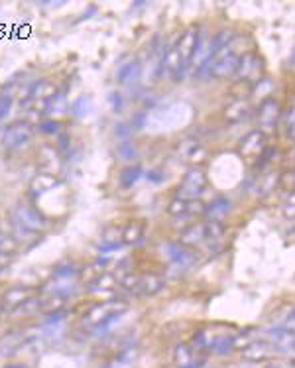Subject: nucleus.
Here are the masks:
<instances>
[{
    "mask_svg": "<svg viewBox=\"0 0 295 368\" xmlns=\"http://www.w3.org/2000/svg\"><path fill=\"white\" fill-rule=\"evenodd\" d=\"M280 325H282L285 331H289V333H294L295 335V307L289 309V314L283 317V321L280 323Z\"/></svg>",
    "mask_w": 295,
    "mask_h": 368,
    "instance_id": "obj_42",
    "label": "nucleus"
},
{
    "mask_svg": "<svg viewBox=\"0 0 295 368\" xmlns=\"http://www.w3.org/2000/svg\"><path fill=\"white\" fill-rule=\"evenodd\" d=\"M57 85L52 79H38L36 83L30 85V96L32 101H38V103H50L55 95H57Z\"/></svg>",
    "mask_w": 295,
    "mask_h": 368,
    "instance_id": "obj_19",
    "label": "nucleus"
},
{
    "mask_svg": "<svg viewBox=\"0 0 295 368\" xmlns=\"http://www.w3.org/2000/svg\"><path fill=\"white\" fill-rule=\"evenodd\" d=\"M119 286V278L116 276H112L110 272H103L96 280H94L93 284H89V292L91 294H101V292H114Z\"/></svg>",
    "mask_w": 295,
    "mask_h": 368,
    "instance_id": "obj_28",
    "label": "nucleus"
},
{
    "mask_svg": "<svg viewBox=\"0 0 295 368\" xmlns=\"http://www.w3.org/2000/svg\"><path fill=\"white\" fill-rule=\"evenodd\" d=\"M280 178H282V174H278V172H269V174L264 176V178L258 179L256 190L260 191L262 195H268L269 191H274V187L280 185Z\"/></svg>",
    "mask_w": 295,
    "mask_h": 368,
    "instance_id": "obj_32",
    "label": "nucleus"
},
{
    "mask_svg": "<svg viewBox=\"0 0 295 368\" xmlns=\"http://www.w3.org/2000/svg\"><path fill=\"white\" fill-rule=\"evenodd\" d=\"M266 142H268V136L262 130H258V128L250 130L238 144V154H241L242 160L248 162V164H256L260 160V156L268 148Z\"/></svg>",
    "mask_w": 295,
    "mask_h": 368,
    "instance_id": "obj_9",
    "label": "nucleus"
},
{
    "mask_svg": "<svg viewBox=\"0 0 295 368\" xmlns=\"http://www.w3.org/2000/svg\"><path fill=\"white\" fill-rule=\"evenodd\" d=\"M52 276L55 280H79L81 268L73 260H61V262L55 264Z\"/></svg>",
    "mask_w": 295,
    "mask_h": 368,
    "instance_id": "obj_27",
    "label": "nucleus"
},
{
    "mask_svg": "<svg viewBox=\"0 0 295 368\" xmlns=\"http://www.w3.org/2000/svg\"><path fill=\"white\" fill-rule=\"evenodd\" d=\"M132 132H134V124L132 123L114 124V138L121 140V142H128L132 138Z\"/></svg>",
    "mask_w": 295,
    "mask_h": 368,
    "instance_id": "obj_38",
    "label": "nucleus"
},
{
    "mask_svg": "<svg viewBox=\"0 0 295 368\" xmlns=\"http://www.w3.org/2000/svg\"><path fill=\"white\" fill-rule=\"evenodd\" d=\"M38 164L45 165L41 172H48V165H54L57 170L59 167V152L55 150L54 146H50V144H43L38 150Z\"/></svg>",
    "mask_w": 295,
    "mask_h": 368,
    "instance_id": "obj_30",
    "label": "nucleus"
},
{
    "mask_svg": "<svg viewBox=\"0 0 295 368\" xmlns=\"http://www.w3.org/2000/svg\"><path fill=\"white\" fill-rule=\"evenodd\" d=\"M282 130L283 136L287 138L289 142H295V96L292 99L289 107L285 112H282Z\"/></svg>",
    "mask_w": 295,
    "mask_h": 368,
    "instance_id": "obj_29",
    "label": "nucleus"
},
{
    "mask_svg": "<svg viewBox=\"0 0 295 368\" xmlns=\"http://www.w3.org/2000/svg\"><path fill=\"white\" fill-rule=\"evenodd\" d=\"M128 309V305L124 301H99V303H93L87 314L83 315V325L89 329L99 327L101 323L108 321L110 317L114 315H124Z\"/></svg>",
    "mask_w": 295,
    "mask_h": 368,
    "instance_id": "obj_5",
    "label": "nucleus"
},
{
    "mask_svg": "<svg viewBox=\"0 0 295 368\" xmlns=\"http://www.w3.org/2000/svg\"><path fill=\"white\" fill-rule=\"evenodd\" d=\"M41 311V298L40 296H32L30 300L24 301L18 309H14V317H32V315L40 314Z\"/></svg>",
    "mask_w": 295,
    "mask_h": 368,
    "instance_id": "obj_31",
    "label": "nucleus"
},
{
    "mask_svg": "<svg viewBox=\"0 0 295 368\" xmlns=\"http://www.w3.org/2000/svg\"><path fill=\"white\" fill-rule=\"evenodd\" d=\"M140 75H142V63L136 57H132V59H126L124 63L119 65L116 73H114V79L122 87H128V85L138 81Z\"/></svg>",
    "mask_w": 295,
    "mask_h": 368,
    "instance_id": "obj_15",
    "label": "nucleus"
},
{
    "mask_svg": "<svg viewBox=\"0 0 295 368\" xmlns=\"http://www.w3.org/2000/svg\"><path fill=\"white\" fill-rule=\"evenodd\" d=\"M36 136V126L30 121H16L8 124L0 134V146L6 152L22 150Z\"/></svg>",
    "mask_w": 295,
    "mask_h": 368,
    "instance_id": "obj_2",
    "label": "nucleus"
},
{
    "mask_svg": "<svg viewBox=\"0 0 295 368\" xmlns=\"http://www.w3.org/2000/svg\"><path fill=\"white\" fill-rule=\"evenodd\" d=\"M276 353L274 345L268 339H254L250 345H246L241 351V356L248 362H266Z\"/></svg>",
    "mask_w": 295,
    "mask_h": 368,
    "instance_id": "obj_11",
    "label": "nucleus"
},
{
    "mask_svg": "<svg viewBox=\"0 0 295 368\" xmlns=\"http://www.w3.org/2000/svg\"><path fill=\"white\" fill-rule=\"evenodd\" d=\"M59 185H61V181H59V178H57L55 174H50V172H38V174L34 176V179L30 181L28 195H30V199L41 197V195L54 191L55 187H59Z\"/></svg>",
    "mask_w": 295,
    "mask_h": 368,
    "instance_id": "obj_13",
    "label": "nucleus"
},
{
    "mask_svg": "<svg viewBox=\"0 0 295 368\" xmlns=\"http://www.w3.org/2000/svg\"><path fill=\"white\" fill-rule=\"evenodd\" d=\"M272 89H274V81H272L269 77H262L260 81L252 85V93H250V96H252V99L258 96L260 101H264V99L272 96L269 95V93H272Z\"/></svg>",
    "mask_w": 295,
    "mask_h": 368,
    "instance_id": "obj_35",
    "label": "nucleus"
},
{
    "mask_svg": "<svg viewBox=\"0 0 295 368\" xmlns=\"http://www.w3.org/2000/svg\"><path fill=\"white\" fill-rule=\"evenodd\" d=\"M283 217L285 218H295V193H289V199L283 207Z\"/></svg>",
    "mask_w": 295,
    "mask_h": 368,
    "instance_id": "obj_43",
    "label": "nucleus"
},
{
    "mask_svg": "<svg viewBox=\"0 0 295 368\" xmlns=\"http://www.w3.org/2000/svg\"><path fill=\"white\" fill-rule=\"evenodd\" d=\"M89 110H91V99H89V96H79V99L71 105V112H73L77 119L85 116Z\"/></svg>",
    "mask_w": 295,
    "mask_h": 368,
    "instance_id": "obj_39",
    "label": "nucleus"
},
{
    "mask_svg": "<svg viewBox=\"0 0 295 368\" xmlns=\"http://www.w3.org/2000/svg\"><path fill=\"white\" fill-rule=\"evenodd\" d=\"M36 130H38L40 134H45V136H59V134L63 132V123L57 121V119H45V121H41V123L36 126Z\"/></svg>",
    "mask_w": 295,
    "mask_h": 368,
    "instance_id": "obj_33",
    "label": "nucleus"
},
{
    "mask_svg": "<svg viewBox=\"0 0 295 368\" xmlns=\"http://www.w3.org/2000/svg\"><path fill=\"white\" fill-rule=\"evenodd\" d=\"M207 183H209L207 172L201 165H193L181 179L179 187L175 191V197L181 201H199L203 191L207 190Z\"/></svg>",
    "mask_w": 295,
    "mask_h": 368,
    "instance_id": "obj_3",
    "label": "nucleus"
},
{
    "mask_svg": "<svg viewBox=\"0 0 295 368\" xmlns=\"http://www.w3.org/2000/svg\"><path fill=\"white\" fill-rule=\"evenodd\" d=\"M252 114V103L250 99H234L232 103H228L225 109V121L227 123H242Z\"/></svg>",
    "mask_w": 295,
    "mask_h": 368,
    "instance_id": "obj_17",
    "label": "nucleus"
},
{
    "mask_svg": "<svg viewBox=\"0 0 295 368\" xmlns=\"http://www.w3.org/2000/svg\"><path fill=\"white\" fill-rule=\"evenodd\" d=\"M230 211H232V201L228 199L227 195H221L205 207L203 215H207V221H223Z\"/></svg>",
    "mask_w": 295,
    "mask_h": 368,
    "instance_id": "obj_23",
    "label": "nucleus"
},
{
    "mask_svg": "<svg viewBox=\"0 0 295 368\" xmlns=\"http://www.w3.org/2000/svg\"><path fill=\"white\" fill-rule=\"evenodd\" d=\"M209 355L193 347L191 343H179L174 347L172 360L175 368H205Z\"/></svg>",
    "mask_w": 295,
    "mask_h": 368,
    "instance_id": "obj_8",
    "label": "nucleus"
},
{
    "mask_svg": "<svg viewBox=\"0 0 295 368\" xmlns=\"http://www.w3.org/2000/svg\"><path fill=\"white\" fill-rule=\"evenodd\" d=\"M108 105H110V109L114 110V112H122V109H124V96L119 91H112L108 95Z\"/></svg>",
    "mask_w": 295,
    "mask_h": 368,
    "instance_id": "obj_41",
    "label": "nucleus"
},
{
    "mask_svg": "<svg viewBox=\"0 0 295 368\" xmlns=\"http://www.w3.org/2000/svg\"><path fill=\"white\" fill-rule=\"evenodd\" d=\"M10 218H12L14 223H18L20 227L36 232V234H41L43 231H48V227H50V218L41 213L40 209H38V205L34 203L30 197L16 203Z\"/></svg>",
    "mask_w": 295,
    "mask_h": 368,
    "instance_id": "obj_1",
    "label": "nucleus"
},
{
    "mask_svg": "<svg viewBox=\"0 0 295 368\" xmlns=\"http://www.w3.org/2000/svg\"><path fill=\"white\" fill-rule=\"evenodd\" d=\"M144 232H146L144 221H140V218H132V221H128V223L122 227L121 243L126 246L140 245V243H142V238H144Z\"/></svg>",
    "mask_w": 295,
    "mask_h": 368,
    "instance_id": "obj_20",
    "label": "nucleus"
},
{
    "mask_svg": "<svg viewBox=\"0 0 295 368\" xmlns=\"http://www.w3.org/2000/svg\"><path fill=\"white\" fill-rule=\"evenodd\" d=\"M2 368H28L26 365H22V362H12V365H6V367Z\"/></svg>",
    "mask_w": 295,
    "mask_h": 368,
    "instance_id": "obj_46",
    "label": "nucleus"
},
{
    "mask_svg": "<svg viewBox=\"0 0 295 368\" xmlns=\"http://www.w3.org/2000/svg\"><path fill=\"white\" fill-rule=\"evenodd\" d=\"M12 256L10 254H2L0 252V272H4L6 268H10V264H12Z\"/></svg>",
    "mask_w": 295,
    "mask_h": 368,
    "instance_id": "obj_45",
    "label": "nucleus"
},
{
    "mask_svg": "<svg viewBox=\"0 0 295 368\" xmlns=\"http://www.w3.org/2000/svg\"><path fill=\"white\" fill-rule=\"evenodd\" d=\"M282 105L276 96H268L260 101L258 110H256V121H258V130H262L266 136L276 130V126L282 121Z\"/></svg>",
    "mask_w": 295,
    "mask_h": 368,
    "instance_id": "obj_6",
    "label": "nucleus"
},
{
    "mask_svg": "<svg viewBox=\"0 0 295 368\" xmlns=\"http://www.w3.org/2000/svg\"><path fill=\"white\" fill-rule=\"evenodd\" d=\"M18 243H16V238H14L12 234H8V232H2L0 231V252L2 254H16L18 252Z\"/></svg>",
    "mask_w": 295,
    "mask_h": 368,
    "instance_id": "obj_37",
    "label": "nucleus"
},
{
    "mask_svg": "<svg viewBox=\"0 0 295 368\" xmlns=\"http://www.w3.org/2000/svg\"><path fill=\"white\" fill-rule=\"evenodd\" d=\"M4 315H6V309H4L2 303H0V323H2V319H4Z\"/></svg>",
    "mask_w": 295,
    "mask_h": 368,
    "instance_id": "obj_47",
    "label": "nucleus"
},
{
    "mask_svg": "<svg viewBox=\"0 0 295 368\" xmlns=\"http://www.w3.org/2000/svg\"><path fill=\"white\" fill-rule=\"evenodd\" d=\"M116 156L124 160V162H132L138 158V148H136V144H132L130 140L128 142H121L119 146H116Z\"/></svg>",
    "mask_w": 295,
    "mask_h": 368,
    "instance_id": "obj_36",
    "label": "nucleus"
},
{
    "mask_svg": "<svg viewBox=\"0 0 295 368\" xmlns=\"http://www.w3.org/2000/svg\"><path fill=\"white\" fill-rule=\"evenodd\" d=\"M207 241H209L207 223H193V225L185 227V231L181 232V236H179V243L191 246V248L203 245V243H207Z\"/></svg>",
    "mask_w": 295,
    "mask_h": 368,
    "instance_id": "obj_21",
    "label": "nucleus"
},
{
    "mask_svg": "<svg viewBox=\"0 0 295 368\" xmlns=\"http://www.w3.org/2000/svg\"><path fill=\"white\" fill-rule=\"evenodd\" d=\"M163 287H165V280L161 278L160 274H140L136 294L144 296V298H154V296L163 292Z\"/></svg>",
    "mask_w": 295,
    "mask_h": 368,
    "instance_id": "obj_16",
    "label": "nucleus"
},
{
    "mask_svg": "<svg viewBox=\"0 0 295 368\" xmlns=\"http://www.w3.org/2000/svg\"><path fill=\"white\" fill-rule=\"evenodd\" d=\"M236 351V333H218L215 337V343L209 351V355L215 356H230Z\"/></svg>",
    "mask_w": 295,
    "mask_h": 368,
    "instance_id": "obj_22",
    "label": "nucleus"
},
{
    "mask_svg": "<svg viewBox=\"0 0 295 368\" xmlns=\"http://www.w3.org/2000/svg\"><path fill=\"white\" fill-rule=\"evenodd\" d=\"M197 41H199V28L191 26L179 36V40L175 43V50H177V54L181 57V63L185 68H191V61H193L195 52H197Z\"/></svg>",
    "mask_w": 295,
    "mask_h": 368,
    "instance_id": "obj_10",
    "label": "nucleus"
},
{
    "mask_svg": "<svg viewBox=\"0 0 295 368\" xmlns=\"http://www.w3.org/2000/svg\"><path fill=\"white\" fill-rule=\"evenodd\" d=\"M43 292L48 296L68 300V298L75 296L79 292V284H77V280H55V278H52V282L43 286Z\"/></svg>",
    "mask_w": 295,
    "mask_h": 368,
    "instance_id": "obj_18",
    "label": "nucleus"
},
{
    "mask_svg": "<svg viewBox=\"0 0 295 368\" xmlns=\"http://www.w3.org/2000/svg\"><path fill=\"white\" fill-rule=\"evenodd\" d=\"M266 335H268L266 339L274 345L276 351H280V353H295V335L289 333V331H285L282 325L268 329Z\"/></svg>",
    "mask_w": 295,
    "mask_h": 368,
    "instance_id": "obj_14",
    "label": "nucleus"
},
{
    "mask_svg": "<svg viewBox=\"0 0 295 368\" xmlns=\"http://www.w3.org/2000/svg\"><path fill=\"white\" fill-rule=\"evenodd\" d=\"M144 178H146L150 183H161L163 178H165V174H163L161 170H150V172L144 174Z\"/></svg>",
    "mask_w": 295,
    "mask_h": 368,
    "instance_id": "obj_44",
    "label": "nucleus"
},
{
    "mask_svg": "<svg viewBox=\"0 0 295 368\" xmlns=\"http://www.w3.org/2000/svg\"><path fill=\"white\" fill-rule=\"evenodd\" d=\"M160 252L163 258L167 260V264H172L175 270H187L191 266L197 264L199 254L195 252V248L183 245L179 241H167L160 246Z\"/></svg>",
    "mask_w": 295,
    "mask_h": 368,
    "instance_id": "obj_4",
    "label": "nucleus"
},
{
    "mask_svg": "<svg viewBox=\"0 0 295 368\" xmlns=\"http://www.w3.org/2000/svg\"><path fill=\"white\" fill-rule=\"evenodd\" d=\"M12 105H14L12 95H0V124L4 123V121H6V116L10 114Z\"/></svg>",
    "mask_w": 295,
    "mask_h": 368,
    "instance_id": "obj_40",
    "label": "nucleus"
},
{
    "mask_svg": "<svg viewBox=\"0 0 295 368\" xmlns=\"http://www.w3.org/2000/svg\"><path fill=\"white\" fill-rule=\"evenodd\" d=\"M144 174H146V170L140 164L124 165L122 172L119 174V185H121L122 190H132L136 183L144 178Z\"/></svg>",
    "mask_w": 295,
    "mask_h": 368,
    "instance_id": "obj_24",
    "label": "nucleus"
},
{
    "mask_svg": "<svg viewBox=\"0 0 295 368\" xmlns=\"http://www.w3.org/2000/svg\"><path fill=\"white\" fill-rule=\"evenodd\" d=\"M24 343H26V335H24L22 331H12V333L4 335V337L0 339V356L18 353Z\"/></svg>",
    "mask_w": 295,
    "mask_h": 368,
    "instance_id": "obj_26",
    "label": "nucleus"
},
{
    "mask_svg": "<svg viewBox=\"0 0 295 368\" xmlns=\"http://www.w3.org/2000/svg\"><path fill=\"white\" fill-rule=\"evenodd\" d=\"M136 358H138V347L128 345V347H124V349H119L116 356H114L112 360H108L105 368H132Z\"/></svg>",
    "mask_w": 295,
    "mask_h": 368,
    "instance_id": "obj_25",
    "label": "nucleus"
},
{
    "mask_svg": "<svg viewBox=\"0 0 295 368\" xmlns=\"http://www.w3.org/2000/svg\"><path fill=\"white\" fill-rule=\"evenodd\" d=\"M289 63H292V68L295 69V52L292 54V57H289Z\"/></svg>",
    "mask_w": 295,
    "mask_h": 368,
    "instance_id": "obj_48",
    "label": "nucleus"
},
{
    "mask_svg": "<svg viewBox=\"0 0 295 368\" xmlns=\"http://www.w3.org/2000/svg\"><path fill=\"white\" fill-rule=\"evenodd\" d=\"M68 96L63 91H59L57 95L48 103V110H45V114H50V119H55L57 114H61V112H65L68 109V101H65Z\"/></svg>",
    "mask_w": 295,
    "mask_h": 368,
    "instance_id": "obj_34",
    "label": "nucleus"
},
{
    "mask_svg": "<svg viewBox=\"0 0 295 368\" xmlns=\"http://www.w3.org/2000/svg\"><path fill=\"white\" fill-rule=\"evenodd\" d=\"M32 296H36V294H34V287L12 286L2 294L0 303H2V307L6 309V314H12L14 309H18V307H20L24 301L30 300Z\"/></svg>",
    "mask_w": 295,
    "mask_h": 368,
    "instance_id": "obj_12",
    "label": "nucleus"
},
{
    "mask_svg": "<svg viewBox=\"0 0 295 368\" xmlns=\"http://www.w3.org/2000/svg\"><path fill=\"white\" fill-rule=\"evenodd\" d=\"M234 77L238 79V83H250V85L258 83L264 77V59L254 52H244L238 59Z\"/></svg>",
    "mask_w": 295,
    "mask_h": 368,
    "instance_id": "obj_7",
    "label": "nucleus"
}]
</instances>
